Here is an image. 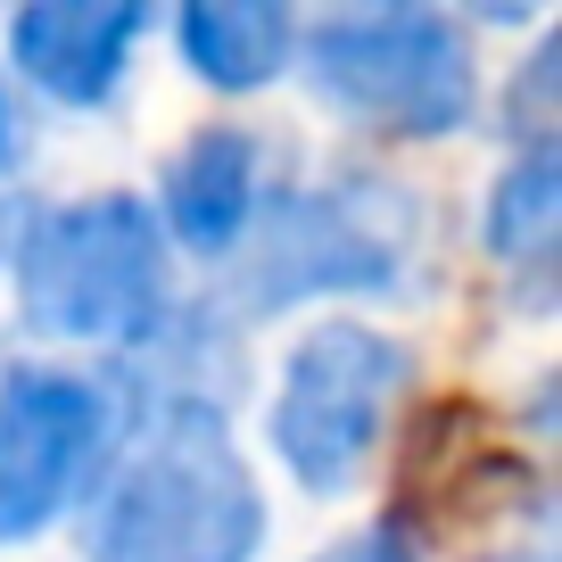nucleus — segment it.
<instances>
[{
	"instance_id": "nucleus-1",
	"label": "nucleus",
	"mask_w": 562,
	"mask_h": 562,
	"mask_svg": "<svg viewBox=\"0 0 562 562\" xmlns=\"http://www.w3.org/2000/svg\"><path fill=\"white\" fill-rule=\"evenodd\" d=\"M75 538L83 562H257L265 488L232 422L133 414L75 505Z\"/></svg>"
},
{
	"instance_id": "nucleus-2",
	"label": "nucleus",
	"mask_w": 562,
	"mask_h": 562,
	"mask_svg": "<svg viewBox=\"0 0 562 562\" xmlns=\"http://www.w3.org/2000/svg\"><path fill=\"white\" fill-rule=\"evenodd\" d=\"M422 207L405 182L348 166V175L299 182L281 175L248 232L215 257V290L240 323L290 315V306H331V299H389L414 281Z\"/></svg>"
},
{
	"instance_id": "nucleus-3",
	"label": "nucleus",
	"mask_w": 562,
	"mask_h": 562,
	"mask_svg": "<svg viewBox=\"0 0 562 562\" xmlns=\"http://www.w3.org/2000/svg\"><path fill=\"white\" fill-rule=\"evenodd\" d=\"M18 323L50 348H116L175 299V240L140 191L34 199L9 240Z\"/></svg>"
},
{
	"instance_id": "nucleus-4",
	"label": "nucleus",
	"mask_w": 562,
	"mask_h": 562,
	"mask_svg": "<svg viewBox=\"0 0 562 562\" xmlns=\"http://www.w3.org/2000/svg\"><path fill=\"white\" fill-rule=\"evenodd\" d=\"M323 108L356 133L381 140H456L480 116V50L472 25L447 18L439 0L414 9H331L299 25V58Z\"/></svg>"
},
{
	"instance_id": "nucleus-5",
	"label": "nucleus",
	"mask_w": 562,
	"mask_h": 562,
	"mask_svg": "<svg viewBox=\"0 0 562 562\" xmlns=\"http://www.w3.org/2000/svg\"><path fill=\"white\" fill-rule=\"evenodd\" d=\"M414 389V348L364 315H323L290 339L281 356V389L265 414L273 463L299 480L306 496H348L381 463L397 405Z\"/></svg>"
},
{
	"instance_id": "nucleus-6",
	"label": "nucleus",
	"mask_w": 562,
	"mask_h": 562,
	"mask_svg": "<svg viewBox=\"0 0 562 562\" xmlns=\"http://www.w3.org/2000/svg\"><path fill=\"white\" fill-rule=\"evenodd\" d=\"M116 389L83 364H9L0 372V546L50 538L75 521L83 488L116 447Z\"/></svg>"
},
{
	"instance_id": "nucleus-7",
	"label": "nucleus",
	"mask_w": 562,
	"mask_h": 562,
	"mask_svg": "<svg viewBox=\"0 0 562 562\" xmlns=\"http://www.w3.org/2000/svg\"><path fill=\"white\" fill-rule=\"evenodd\" d=\"M108 389L116 414H199L240 422L248 405V323L224 299H166L133 339L108 348Z\"/></svg>"
},
{
	"instance_id": "nucleus-8",
	"label": "nucleus",
	"mask_w": 562,
	"mask_h": 562,
	"mask_svg": "<svg viewBox=\"0 0 562 562\" xmlns=\"http://www.w3.org/2000/svg\"><path fill=\"white\" fill-rule=\"evenodd\" d=\"M158 9L166 0H18L9 9V67L34 100L100 116V108H116Z\"/></svg>"
},
{
	"instance_id": "nucleus-9",
	"label": "nucleus",
	"mask_w": 562,
	"mask_h": 562,
	"mask_svg": "<svg viewBox=\"0 0 562 562\" xmlns=\"http://www.w3.org/2000/svg\"><path fill=\"white\" fill-rule=\"evenodd\" d=\"M281 182V149L257 124H199L175 158L158 166V224L175 240V257L215 265L248 232V215L265 207V191Z\"/></svg>"
},
{
	"instance_id": "nucleus-10",
	"label": "nucleus",
	"mask_w": 562,
	"mask_h": 562,
	"mask_svg": "<svg viewBox=\"0 0 562 562\" xmlns=\"http://www.w3.org/2000/svg\"><path fill=\"white\" fill-rule=\"evenodd\" d=\"M488 265L521 290V315H554V265H562V140H529L496 166L488 215H480Z\"/></svg>"
},
{
	"instance_id": "nucleus-11",
	"label": "nucleus",
	"mask_w": 562,
	"mask_h": 562,
	"mask_svg": "<svg viewBox=\"0 0 562 562\" xmlns=\"http://www.w3.org/2000/svg\"><path fill=\"white\" fill-rule=\"evenodd\" d=\"M299 0H175V50L224 100L273 91L299 58Z\"/></svg>"
},
{
	"instance_id": "nucleus-12",
	"label": "nucleus",
	"mask_w": 562,
	"mask_h": 562,
	"mask_svg": "<svg viewBox=\"0 0 562 562\" xmlns=\"http://www.w3.org/2000/svg\"><path fill=\"white\" fill-rule=\"evenodd\" d=\"M496 133H505V149H529V140H562V124H554V34L529 42L521 75L496 91Z\"/></svg>"
},
{
	"instance_id": "nucleus-13",
	"label": "nucleus",
	"mask_w": 562,
	"mask_h": 562,
	"mask_svg": "<svg viewBox=\"0 0 562 562\" xmlns=\"http://www.w3.org/2000/svg\"><path fill=\"white\" fill-rule=\"evenodd\" d=\"M315 562H422V538H414V521H405V513H381V521L348 529L339 546H323Z\"/></svg>"
},
{
	"instance_id": "nucleus-14",
	"label": "nucleus",
	"mask_w": 562,
	"mask_h": 562,
	"mask_svg": "<svg viewBox=\"0 0 562 562\" xmlns=\"http://www.w3.org/2000/svg\"><path fill=\"white\" fill-rule=\"evenodd\" d=\"M456 9H463L472 25H538L554 0H456Z\"/></svg>"
},
{
	"instance_id": "nucleus-15",
	"label": "nucleus",
	"mask_w": 562,
	"mask_h": 562,
	"mask_svg": "<svg viewBox=\"0 0 562 562\" xmlns=\"http://www.w3.org/2000/svg\"><path fill=\"white\" fill-rule=\"evenodd\" d=\"M18 158H25V124H18V91L0 75V175H18Z\"/></svg>"
},
{
	"instance_id": "nucleus-16",
	"label": "nucleus",
	"mask_w": 562,
	"mask_h": 562,
	"mask_svg": "<svg viewBox=\"0 0 562 562\" xmlns=\"http://www.w3.org/2000/svg\"><path fill=\"white\" fill-rule=\"evenodd\" d=\"M356 9H414V0H356Z\"/></svg>"
},
{
	"instance_id": "nucleus-17",
	"label": "nucleus",
	"mask_w": 562,
	"mask_h": 562,
	"mask_svg": "<svg viewBox=\"0 0 562 562\" xmlns=\"http://www.w3.org/2000/svg\"><path fill=\"white\" fill-rule=\"evenodd\" d=\"M505 562H546V554H505Z\"/></svg>"
}]
</instances>
